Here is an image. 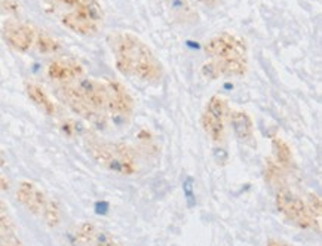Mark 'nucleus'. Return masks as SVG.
<instances>
[{
	"label": "nucleus",
	"instance_id": "obj_1",
	"mask_svg": "<svg viewBox=\"0 0 322 246\" xmlns=\"http://www.w3.org/2000/svg\"><path fill=\"white\" fill-rule=\"evenodd\" d=\"M115 66L119 73L146 83H159L164 77V66L154 52L138 36L126 31L113 33L107 37Z\"/></svg>",
	"mask_w": 322,
	"mask_h": 246
},
{
	"label": "nucleus",
	"instance_id": "obj_2",
	"mask_svg": "<svg viewBox=\"0 0 322 246\" xmlns=\"http://www.w3.org/2000/svg\"><path fill=\"white\" fill-rule=\"evenodd\" d=\"M88 155L107 171L121 175H132L137 171V155L125 142H109L95 136L85 138Z\"/></svg>",
	"mask_w": 322,
	"mask_h": 246
},
{
	"label": "nucleus",
	"instance_id": "obj_3",
	"mask_svg": "<svg viewBox=\"0 0 322 246\" xmlns=\"http://www.w3.org/2000/svg\"><path fill=\"white\" fill-rule=\"evenodd\" d=\"M104 21V11L98 0H80L72 12L63 15L61 22L70 31L80 36H95Z\"/></svg>",
	"mask_w": 322,
	"mask_h": 246
},
{
	"label": "nucleus",
	"instance_id": "obj_4",
	"mask_svg": "<svg viewBox=\"0 0 322 246\" xmlns=\"http://www.w3.org/2000/svg\"><path fill=\"white\" fill-rule=\"evenodd\" d=\"M203 52L211 60L248 58V45L245 39L232 33H219L203 43Z\"/></svg>",
	"mask_w": 322,
	"mask_h": 246
},
{
	"label": "nucleus",
	"instance_id": "obj_5",
	"mask_svg": "<svg viewBox=\"0 0 322 246\" xmlns=\"http://www.w3.org/2000/svg\"><path fill=\"white\" fill-rule=\"evenodd\" d=\"M278 211L294 225L301 230H316L315 223L307 211L306 202L290 188H279L276 193Z\"/></svg>",
	"mask_w": 322,
	"mask_h": 246
},
{
	"label": "nucleus",
	"instance_id": "obj_6",
	"mask_svg": "<svg viewBox=\"0 0 322 246\" xmlns=\"http://www.w3.org/2000/svg\"><path fill=\"white\" fill-rule=\"evenodd\" d=\"M58 95L61 98V101L72 110L74 112L77 116H80L83 120H86L88 123H92L95 126H104L105 125V116L104 113L92 109L80 95V92L77 90L76 85H69L64 83L63 86H60L58 89Z\"/></svg>",
	"mask_w": 322,
	"mask_h": 246
},
{
	"label": "nucleus",
	"instance_id": "obj_7",
	"mask_svg": "<svg viewBox=\"0 0 322 246\" xmlns=\"http://www.w3.org/2000/svg\"><path fill=\"white\" fill-rule=\"evenodd\" d=\"M105 112L115 117L128 119L134 112V98L128 89L118 80H105Z\"/></svg>",
	"mask_w": 322,
	"mask_h": 246
},
{
	"label": "nucleus",
	"instance_id": "obj_8",
	"mask_svg": "<svg viewBox=\"0 0 322 246\" xmlns=\"http://www.w3.org/2000/svg\"><path fill=\"white\" fill-rule=\"evenodd\" d=\"M2 36L14 51L24 54L34 45L36 30L18 20H6L2 25Z\"/></svg>",
	"mask_w": 322,
	"mask_h": 246
},
{
	"label": "nucleus",
	"instance_id": "obj_9",
	"mask_svg": "<svg viewBox=\"0 0 322 246\" xmlns=\"http://www.w3.org/2000/svg\"><path fill=\"white\" fill-rule=\"evenodd\" d=\"M202 76L206 79L219 77H242L248 71V58H232V60H209L202 68Z\"/></svg>",
	"mask_w": 322,
	"mask_h": 246
},
{
	"label": "nucleus",
	"instance_id": "obj_10",
	"mask_svg": "<svg viewBox=\"0 0 322 246\" xmlns=\"http://www.w3.org/2000/svg\"><path fill=\"white\" fill-rule=\"evenodd\" d=\"M17 199L27 211H30L36 217H42V212L48 202L45 193L30 181H21L18 184Z\"/></svg>",
	"mask_w": 322,
	"mask_h": 246
},
{
	"label": "nucleus",
	"instance_id": "obj_11",
	"mask_svg": "<svg viewBox=\"0 0 322 246\" xmlns=\"http://www.w3.org/2000/svg\"><path fill=\"white\" fill-rule=\"evenodd\" d=\"M46 74L55 82L69 83L83 76V67L74 60H55L49 63Z\"/></svg>",
	"mask_w": 322,
	"mask_h": 246
},
{
	"label": "nucleus",
	"instance_id": "obj_12",
	"mask_svg": "<svg viewBox=\"0 0 322 246\" xmlns=\"http://www.w3.org/2000/svg\"><path fill=\"white\" fill-rule=\"evenodd\" d=\"M77 90L83 96V100L95 110L104 113L105 112V88L104 82H98L94 79H80L76 85Z\"/></svg>",
	"mask_w": 322,
	"mask_h": 246
},
{
	"label": "nucleus",
	"instance_id": "obj_13",
	"mask_svg": "<svg viewBox=\"0 0 322 246\" xmlns=\"http://www.w3.org/2000/svg\"><path fill=\"white\" fill-rule=\"evenodd\" d=\"M229 120L233 129V134L238 139L247 142L254 135V123L251 116L244 110H232L229 114Z\"/></svg>",
	"mask_w": 322,
	"mask_h": 246
},
{
	"label": "nucleus",
	"instance_id": "obj_14",
	"mask_svg": "<svg viewBox=\"0 0 322 246\" xmlns=\"http://www.w3.org/2000/svg\"><path fill=\"white\" fill-rule=\"evenodd\" d=\"M25 92H27V96L30 98V101L40 112H43L48 116L55 114V104H53V101L50 100L49 95L46 93V90L42 86H39L36 83H27L25 85Z\"/></svg>",
	"mask_w": 322,
	"mask_h": 246
},
{
	"label": "nucleus",
	"instance_id": "obj_15",
	"mask_svg": "<svg viewBox=\"0 0 322 246\" xmlns=\"http://www.w3.org/2000/svg\"><path fill=\"white\" fill-rule=\"evenodd\" d=\"M200 123L205 134L214 142H222L224 139V119H220L208 112H203Z\"/></svg>",
	"mask_w": 322,
	"mask_h": 246
},
{
	"label": "nucleus",
	"instance_id": "obj_16",
	"mask_svg": "<svg viewBox=\"0 0 322 246\" xmlns=\"http://www.w3.org/2000/svg\"><path fill=\"white\" fill-rule=\"evenodd\" d=\"M272 149H273V156H275L276 163L281 168H288L293 162V152L288 142L284 141L282 138H273Z\"/></svg>",
	"mask_w": 322,
	"mask_h": 246
},
{
	"label": "nucleus",
	"instance_id": "obj_17",
	"mask_svg": "<svg viewBox=\"0 0 322 246\" xmlns=\"http://www.w3.org/2000/svg\"><path fill=\"white\" fill-rule=\"evenodd\" d=\"M40 54H53L58 52L61 49V43L46 33H36V39H34V45H33Z\"/></svg>",
	"mask_w": 322,
	"mask_h": 246
},
{
	"label": "nucleus",
	"instance_id": "obj_18",
	"mask_svg": "<svg viewBox=\"0 0 322 246\" xmlns=\"http://www.w3.org/2000/svg\"><path fill=\"white\" fill-rule=\"evenodd\" d=\"M42 217H43V220H45L48 227H50V228L57 227L61 223V208H60V203L57 201L48 199L46 206H45V209L42 212Z\"/></svg>",
	"mask_w": 322,
	"mask_h": 246
},
{
	"label": "nucleus",
	"instance_id": "obj_19",
	"mask_svg": "<svg viewBox=\"0 0 322 246\" xmlns=\"http://www.w3.org/2000/svg\"><path fill=\"white\" fill-rule=\"evenodd\" d=\"M306 202V206H307V211L315 223V227H316V231L319 233L321 231V215H322V203H321V199L319 196L316 194H312L309 193L307 194V201Z\"/></svg>",
	"mask_w": 322,
	"mask_h": 246
},
{
	"label": "nucleus",
	"instance_id": "obj_20",
	"mask_svg": "<svg viewBox=\"0 0 322 246\" xmlns=\"http://www.w3.org/2000/svg\"><path fill=\"white\" fill-rule=\"evenodd\" d=\"M97 234V227L91 223H83L76 228V242H79L80 245H92L94 237Z\"/></svg>",
	"mask_w": 322,
	"mask_h": 246
},
{
	"label": "nucleus",
	"instance_id": "obj_21",
	"mask_svg": "<svg viewBox=\"0 0 322 246\" xmlns=\"http://www.w3.org/2000/svg\"><path fill=\"white\" fill-rule=\"evenodd\" d=\"M208 113L217 116L220 119H224L226 117V113H227V106H226V101L223 100L222 96L219 95H214L209 98V101L206 104V110Z\"/></svg>",
	"mask_w": 322,
	"mask_h": 246
},
{
	"label": "nucleus",
	"instance_id": "obj_22",
	"mask_svg": "<svg viewBox=\"0 0 322 246\" xmlns=\"http://www.w3.org/2000/svg\"><path fill=\"white\" fill-rule=\"evenodd\" d=\"M266 179L269 181L271 184H276V185L284 182L282 168L276 162H269V163H267V166H266Z\"/></svg>",
	"mask_w": 322,
	"mask_h": 246
},
{
	"label": "nucleus",
	"instance_id": "obj_23",
	"mask_svg": "<svg viewBox=\"0 0 322 246\" xmlns=\"http://www.w3.org/2000/svg\"><path fill=\"white\" fill-rule=\"evenodd\" d=\"M60 131L69 136V138H73L76 135H80L83 132V126L74 120H70V119H66V120H61L60 122Z\"/></svg>",
	"mask_w": 322,
	"mask_h": 246
},
{
	"label": "nucleus",
	"instance_id": "obj_24",
	"mask_svg": "<svg viewBox=\"0 0 322 246\" xmlns=\"http://www.w3.org/2000/svg\"><path fill=\"white\" fill-rule=\"evenodd\" d=\"M94 246H122L119 245L110 234H107L104 231H98L97 230V234L94 237V242H92Z\"/></svg>",
	"mask_w": 322,
	"mask_h": 246
},
{
	"label": "nucleus",
	"instance_id": "obj_25",
	"mask_svg": "<svg viewBox=\"0 0 322 246\" xmlns=\"http://www.w3.org/2000/svg\"><path fill=\"white\" fill-rule=\"evenodd\" d=\"M0 246H23L20 239L17 237L15 231L5 233L0 231Z\"/></svg>",
	"mask_w": 322,
	"mask_h": 246
},
{
	"label": "nucleus",
	"instance_id": "obj_26",
	"mask_svg": "<svg viewBox=\"0 0 322 246\" xmlns=\"http://www.w3.org/2000/svg\"><path fill=\"white\" fill-rule=\"evenodd\" d=\"M184 193H186V198H187V202H189V206H193L195 205V196H193V182H192V178H187L184 181Z\"/></svg>",
	"mask_w": 322,
	"mask_h": 246
},
{
	"label": "nucleus",
	"instance_id": "obj_27",
	"mask_svg": "<svg viewBox=\"0 0 322 246\" xmlns=\"http://www.w3.org/2000/svg\"><path fill=\"white\" fill-rule=\"evenodd\" d=\"M195 2H198V3H200L206 8H216L217 5H220L222 0H195Z\"/></svg>",
	"mask_w": 322,
	"mask_h": 246
},
{
	"label": "nucleus",
	"instance_id": "obj_28",
	"mask_svg": "<svg viewBox=\"0 0 322 246\" xmlns=\"http://www.w3.org/2000/svg\"><path fill=\"white\" fill-rule=\"evenodd\" d=\"M8 188H9V181H8V178H5L2 174H0V190L6 191Z\"/></svg>",
	"mask_w": 322,
	"mask_h": 246
},
{
	"label": "nucleus",
	"instance_id": "obj_29",
	"mask_svg": "<svg viewBox=\"0 0 322 246\" xmlns=\"http://www.w3.org/2000/svg\"><path fill=\"white\" fill-rule=\"evenodd\" d=\"M266 246H288V245L284 242H279V240H269L266 243Z\"/></svg>",
	"mask_w": 322,
	"mask_h": 246
},
{
	"label": "nucleus",
	"instance_id": "obj_30",
	"mask_svg": "<svg viewBox=\"0 0 322 246\" xmlns=\"http://www.w3.org/2000/svg\"><path fill=\"white\" fill-rule=\"evenodd\" d=\"M107 209V203H97V212L98 214H104Z\"/></svg>",
	"mask_w": 322,
	"mask_h": 246
},
{
	"label": "nucleus",
	"instance_id": "obj_31",
	"mask_svg": "<svg viewBox=\"0 0 322 246\" xmlns=\"http://www.w3.org/2000/svg\"><path fill=\"white\" fill-rule=\"evenodd\" d=\"M61 2H64L66 5H69V6H76L80 0H61Z\"/></svg>",
	"mask_w": 322,
	"mask_h": 246
},
{
	"label": "nucleus",
	"instance_id": "obj_32",
	"mask_svg": "<svg viewBox=\"0 0 322 246\" xmlns=\"http://www.w3.org/2000/svg\"><path fill=\"white\" fill-rule=\"evenodd\" d=\"M2 212H6V208H5V203L0 201V214H2Z\"/></svg>",
	"mask_w": 322,
	"mask_h": 246
}]
</instances>
